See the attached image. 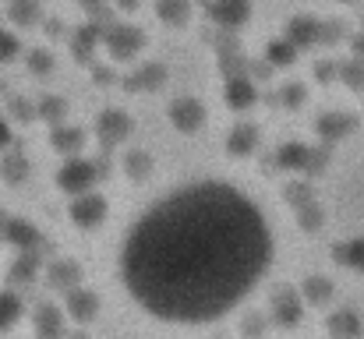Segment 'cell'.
<instances>
[{"mask_svg": "<svg viewBox=\"0 0 364 339\" xmlns=\"http://www.w3.org/2000/svg\"><path fill=\"white\" fill-rule=\"evenodd\" d=\"M290 212L241 159H184L114 205L96 240L103 311L134 339H213L272 294Z\"/></svg>", "mask_w": 364, "mask_h": 339, "instance_id": "6da1fadb", "label": "cell"}]
</instances>
